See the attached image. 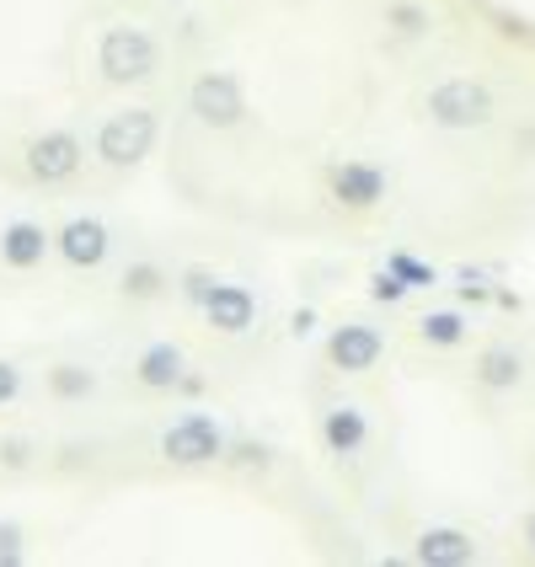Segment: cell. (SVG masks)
Masks as SVG:
<instances>
[{
    "label": "cell",
    "mask_w": 535,
    "mask_h": 567,
    "mask_svg": "<svg viewBox=\"0 0 535 567\" xmlns=\"http://www.w3.org/2000/svg\"><path fill=\"white\" fill-rule=\"evenodd\" d=\"M321 440H327L332 455H353L359 444L370 440V423H364V412L359 408H332L327 417H321Z\"/></svg>",
    "instance_id": "obj_14"
},
{
    "label": "cell",
    "mask_w": 535,
    "mask_h": 567,
    "mask_svg": "<svg viewBox=\"0 0 535 567\" xmlns=\"http://www.w3.org/2000/svg\"><path fill=\"white\" fill-rule=\"evenodd\" d=\"M17 391H22L17 364H11V359H0V408H6V402H17Z\"/></svg>",
    "instance_id": "obj_23"
},
{
    "label": "cell",
    "mask_w": 535,
    "mask_h": 567,
    "mask_svg": "<svg viewBox=\"0 0 535 567\" xmlns=\"http://www.w3.org/2000/svg\"><path fill=\"white\" fill-rule=\"evenodd\" d=\"M156 145V113L151 107H128V113H113L102 134H96V156L107 166H140Z\"/></svg>",
    "instance_id": "obj_2"
},
{
    "label": "cell",
    "mask_w": 535,
    "mask_h": 567,
    "mask_svg": "<svg viewBox=\"0 0 535 567\" xmlns=\"http://www.w3.org/2000/svg\"><path fill=\"white\" fill-rule=\"evenodd\" d=\"M476 546L466 530H450V525H434V530H423L418 536V563L423 567H461L472 563Z\"/></svg>",
    "instance_id": "obj_11"
},
{
    "label": "cell",
    "mask_w": 535,
    "mask_h": 567,
    "mask_svg": "<svg viewBox=\"0 0 535 567\" xmlns=\"http://www.w3.org/2000/svg\"><path fill=\"white\" fill-rule=\"evenodd\" d=\"M476 380L487 385V391H514L519 380H525V359L514 353V348H487L482 359H476Z\"/></svg>",
    "instance_id": "obj_15"
},
{
    "label": "cell",
    "mask_w": 535,
    "mask_h": 567,
    "mask_svg": "<svg viewBox=\"0 0 535 567\" xmlns=\"http://www.w3.org/2000/svg\"><path fill=\"white\" fill-rule=\"evenodd\" d=\"M113 247V236H107V225L92 220V215H75V220L60 230V257L64 262H75V268H96L102 257Z\"/></svg>",
    "instance_id": "obj_10"
},
{
    "label": "cell",
    "mask_w": 535,
    "mask_h": 567,
    "mask_svg": "<svg viewBox=\"0 0 535 567\" xmlns=\"http://www.w3.org/2000/svg\"><path fill=\"white\" fill-rule=\"evenodd\" d=\"M385 268L408 284V289H412V284H434V268H429V262H418V257H408V252H397L391 262H385Z\"/></svg>",
    "instance_id": "obj_18"
},
{
    "label": "cell",
    "mask_w": 535,
    "mask_h": 567,
    "mask_svg": "<svg viewBox=\"0 0 535 567\" xmlns=\"http://www.w3.org/2000/svg\"><path fill=\"white\" fill-rule=\"evenodd\" d=\"M418 332H423V343H434V348H455L461 338H466V321L455 311H429L423 321H418Z\"/></svg>",
    "instance_id": "obj_16"
},
{
    "label": "cell",
    "mask_w": 535,
    "mask_h": 567,
    "mask_svg": "<svg viewBox=\"0 0 535 567\" xmlns=\"http://www.w3.org/2000/svg\"><path fill=\"white\" fill-rule=\"evenodd\" d=\"M429 118L440 128H482L493 118V92L482 81H444L429 92Z\"/></svg>",
    "instance_id": "obj_5"
},
{
    "label": "cell",
    "mask_w": 535,
    "mask_h": 567,
    "mask_svg": "<svg viewBox=\"0 0 535 567\" xmlns=\"http://www.w3.org/2000/svg\"><path fill=\"white\" fill-rule=\"evenodd\" d=\"M332 198L348 204V209H370L385 198V172L370 166V161H343L338 172H332Z\"/></svg>",
    "instance_id": "obj_9"
},
{
    "label": "cell",
    "mask_w": 535,
    "mask_h": 567,
    "mask_svg": "<svg viewBox=\"0 0 535 567\" xmlns=\"http://www.w3.org/2000/svg\"><path fill=\"white\" fill-rule=\"evenodd\" d=\"M75 166H81V140L70 128H49L28 145V172L38 183H64L75 177Z\"/></svg>",
    "instance_id": "obj_6"
},
{
    "label": "cell",
    "mask_w": 535,
    "mask_h": 567,
    "mask_svg": "<svg viewBox=\"0 0 535 567\" xmlns=\"http://www.w3.org/2000/svg\"><path fill=\"white\" fill-rule=\"evenodd\" d=\"M156 289H161V268H156V262H134V268L124 274V295H128V300H151Z\"/></svg>",
    "instance_id": "obj_17"
},
{
    "label": "cell",
    "mask_w": 535,
    "mask_h": 567,
    "mask_svg": "<svg viewBox=\"0 0 535 567\" xmlns=\"http://www.w3.org/2000/svg\"><path fill=\"white\" fill-rule=\"evenodd\" d=\"M22 563V530L17 525H0V567Z\"/></svg>",
    "instance_id": "obj_21"
},
{
    "label": "cell",
    "mask_w": 535,
    "mask_h": 567,
    "mask_svg": "<svg viewBox=\"0 0 535 567\" xmlns=\"http://www.w3.org/2000/svg\"><path fill=\"white\" fill-rule=\"evenodd\" d=\"M49 252V236H43V225L32 220H11L0 230V257L11 262V268H38Z\"/></svg>",
    "instance_id": "obj_12"
},
{
    "label": "cell",
    "mask_w": 535,
    "mask_h": 567,
    "mask_svg": "<svg viewBox=\"0 0 535 567\" xmlns=\"http://www.w3.org/2000/svg\"><path fill=\"white\" fill-rule=\"evenodd\" d=\"M385 353V338H380L375 327H359V321H348L332 332V343H327V359L343 370V375H364V370H375V359Z\"/></svg>",
    "instance_id": "obj_7"
},
{
    "label": "cell",
    "mask_w": 535,
    "mask_h": 567,
    "mask_svg": "<svg viewBox=\"0 0 535 567\" xmlns=\"http://www.w3.org/2000/svg\"><path fill=\"white\" fill-rule=\"evenodd\" d=\"M188 113L204 128H236L247 118V96H241V81L225 75V70H204L188 86Z\"/></svg>",
    "instance_id": "obj_3"
},
{
    "label": "cell",
    "mask_w": 535,
    "mask_h": 567,
    "mask_svg": "<svg viewBox=\"0 0 535 567\" xmlns=\"http://www.w3.org/2000/svg\"><path fill=\"white\" fill-rule=\"evenodd\" d=\"M134 375H140V385H151V391H172V385H183V348L151 343L145 353H140Z\"/></svg>",
    "instance_id": "obj_13"
},
{
    "label": "cell",
    "mask_w": 535,
    "mask_h": 567,
    "mask_svg": "<svg viewBox=\"0 0 535 567\" xmlns=\"http://www.w3.org/2000/svg\"><path fill=\"white\" fill-rule=\"evenodd\" d=\"M96 70L102 81L113 86H134V81H151L156 75V38L145 28H107L96 43Z\"/></svg>",
    "instance_id": "obj_1"
},
{
    "label": "cell",
    "mask_w": 535,
    "mask_h": 567,
    "mask_svg": "<svg viewBox=\"0 0 535 567\" xmlns=\"http://www.w3.org/2000/svg\"><path fill=\"white\" fill-rule=\"evenodd\" d=\"M161 455H166L172 466H209L215 455H225L220 423H215V417H204V412L177 417V423L161 434Z\"/></svg>",
    "instance_id": "obj_4"
},
{
    "label": "cell",
    "mask_w": 535,
    "mask_h": 567,
    "mask_svg": "<svg viewBox=\"0 0 535 567\" xmlns=\"http://www.w3.org/2000/svg\"><path fill=\"white\" fill-rule=\"evenodd\" d=\"M215 284H220V279H209V274H188V300H198V306H204Z\"/></svg>",
    "instance_id": "obj_24"
},
{
    "label": "cell",
    "mask_w": 535,
    "mask_h": 567,
    "mask_svg": "<svg viewBox=\"0 0 535 567\" xmlns=\"http://www.w3.org/2000/svg\"><path fill=\"white\" fill-rule=\"evenodd\" d=\"M370 295H375V300H402V295H408V284H402L397 274H391V268H385V274H375Z\"/></svg>",
    "instance_id": "obj_22"
},
{
    "label": "cell",
    "mask_w": 535,
    "mask_h": 567,
    "mask_svg": "<svg viewBox=\"0 0 535 567\" xmlns=\"http://www.w3.org/2000/svg\"><path fill=\"white\" fill-rule=\"evenodd\" d=\"M385 17H391L402 32H423V28H429V11H423V6H408V0H397Z\"/></svg>",
    "instance_id": "obj_20"
},
{
    "label": "cell",
    "mask_w": 535,
    "mask_h": 567,
    "mask_svg": "<svg viewBox=\"0 0 535 567\" xmlns=\"http://www.w3.org/2000/svg\"><path fill=\"white\" fill-rule=\"evenodd\" d=\"M92 385L96 380L86 375V370H75V364H60V370H54V391H60V396H86Z\"/></svg>",
    "instance_id": "obj_19"
},
{
    "label": "cell",
    "mask_w": 535,
    "mask_h": 567,
    "mask_svg": "<svg viewBox=\"0 0 535 567\" xmlns=\"http://www.w3.org/2000/svg\"><path fill=\"white\" fill-rule=\"evenodd\" d=\"M204 316H209V327H215V332L241 338V332L257 321L253 289H247V284H215V289H209V300H204Z\"/></svg>",
    "instance_id": "obj_8"
},
{
    "label": "cell",
    "mask_w": 535,
    "mask_h": 567,
    "mask_svg": "<svg viewBox=\"0 0 535 567\" xmlns=\"http://www.w3.org/2000/svg\"><path fill=\"white\" fill-rule=\"evenodd\" d=\"M531 546H535V530H531Z\"/></svg>",
    "instance_id": "obj_25"
}]
</instances>
